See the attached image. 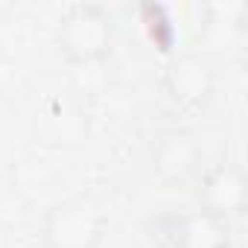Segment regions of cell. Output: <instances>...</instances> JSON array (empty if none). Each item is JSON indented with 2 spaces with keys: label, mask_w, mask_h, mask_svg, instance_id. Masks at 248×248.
Listing matches in <instances>:
<instances>
[{
  "label": "cell",
  "mask_w": 248,
  "mask_h": 248,
  "mask_svg": "<svg viewBox=\"0 0 248 248\" xmlns=\"http://www.w3.org/2000/svg\"><path fill=\"white\" fill-rule=\"evenodd\" d=\"M164 233L170 239H175L181 248H233L231 222L219 219V216H210L199 207L170 219Z\"/></svg>",
  "instance_id": "8992f818"
},
{
  "label": "cell",
  "mask_w": 248,
  "mask_h": 248,
  "mask_svg": "<svg viewBox=\"0 0 248 248\" xmlns=\"http://www.w3.org/2000/svg\"><path fill=\"white\" fill-rule=\"evenodd\" d=\"M108 233L105 210L91 199H67L47 210L41 222L44 248H99Z\"/></svg>",
  "instance_id": "7a4b0ae2"
},
{
  "label": "cell",
  "mask_w": 248,
  "mask_h": 248,
  "mask_svg": "<svg viewBox=\"0 0 248 248\" xmlns=\"http://www.w3.org/2000/svg\"><path fill=\"white\" fill-rule=\"evenodd\" d=\"M56 47L70 64H96L111 56L114 24L102 6H70L56 27Z\"/></svg>",
  "instance_id": "6da1fadb"
},
{
  "label": "cell",
  "mask_w": 248,
  "mask_h": 248,
  "mask_svg": "<svg viewBox=\"0 0 248 248\" xmlns=\"http://www.w3.org/2000/svg\"><path fill=\"white\" fill-rule=\"evenodd\" d=\"M164 91L167 96L184 108V111H199L204 108L213 93H216V70L207 59L196 53H178L167 62L164 67Z\"/></svg>",
  "instance_id": "3957f363"
},
{
  "label": "cell",
  "mask_w": 248,
  "mask_h": 248,
  "mask_svg": "<svg viewBox=\"0 0 248 248\" xmlns=\"http://www.w3.org/2000/svg\"><path fill=\"white\" fill-rule=\"evenodd\" d=\"M152 248H181V245H178L175 239H170L167 233H161V236H158V242H155Z\"/></svg>",
  "instance_id": "52a82bcc"
},
{
  "label": "cell",
  "mask_w": 248,
  "mask_h": 248,
  "mask_svg": "<svg viewBox=\"0 0 248 248\" xmlns=\"http://www.w3.org/2000/svg\"><path fill=\"white\" fill-rule=\"evenodd\" d=\"M152 170L170 187L187 184L202 170V146H199V140L190 132H181V129H172V132L161 135L155 140V146H152Z\"/></svg>",
  "instance_id": "5b68a950"
},
{
  "label": "cell",
  "mask_w": 248,
  "mask_h": 248,
  "mask_svg": "<svg viewBox=\"0 0 248 248\" xmlns=\"http://www.w3.org/2000/svg\"><path fill=\"white\" fill-rule=\"evenodd\" d=\"M199 210L219 216V219H233L245 210L248 204V178L245 170L236 164H216L202 172L199 181Z\"/></svg>",
  "instance_id": "277c9868"
}]
</instances>
